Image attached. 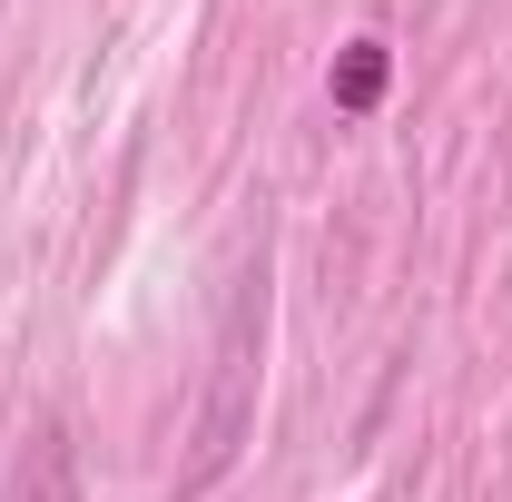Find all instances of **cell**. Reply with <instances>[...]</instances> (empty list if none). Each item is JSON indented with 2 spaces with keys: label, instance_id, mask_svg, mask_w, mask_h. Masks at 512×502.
Wrapping results in <instances>:
<instances>
[{
  "label": "cell",
  "instance_id": "cell-1",
  "mask_svg": "<svg viewBox=\"0 0 512 502\" xmlns=\"http://www.w3.org/2000/svg\"><path fill=\"white\" fill-rule=\"evenodd\" d=\"M384 79H394V50L384 40H345V60L325 69V99L345 119H365V109H384Z\"/></svg>",
  "mask_w": 512,
  "mask_h": 502
}]
</instances>
